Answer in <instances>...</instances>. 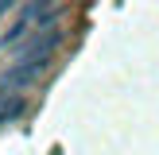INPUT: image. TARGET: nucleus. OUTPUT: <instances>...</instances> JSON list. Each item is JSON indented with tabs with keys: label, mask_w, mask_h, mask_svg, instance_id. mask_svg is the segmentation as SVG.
I'll return each mask as SVG.
<instances>
[{
	"label": "nucleus",
	"mask_w": 159,
	"mask_h": 155,
	"mask_svg": "<svg viewBox=\"0 0 159 155\" xmlns=\"http://www.w3.org/2000/svg\"><path fill=\"white\" fill-rule=\"evenodd\" d=\"M51 23H54V8L47 4V0H31L23 12H16L12 27L4 31V39H0V43H4V46H20V43H27L39 27H51Z\"/></svg>",
	"instance_id": "obj_1"
},
{
	"label": "nucleus",
	"mask_w": 159,
	"mask_h": 155,
	"mask_svg": "<svg viewBox=\"0 0 159 155\" xmlns=\"http://www.w3.org/2000/svg\"><path fill=\"white\" fill-rule=\"evenodd\" d=\"M62 39H66V31H62L58 23H51V27H39L35 35L27 39V43H20V54H16V62H39V58H54V51L62 46Z\"/></svg>",
	"instance_id": "obj_2"
},
{
	"label": "nucleus",
	"mask_w": 159,
	"mask_h": 155,
	"mask_svg": "<svg viewBox=\"0 0 159 155\" xmlns=\"http://www.w3.org/2000/svg\"><path fill=\"white\" fill-rule=\"evenodd\" d=\"M47 66H51V58H39V62H12V66L4 70V78H0V85H4V89H27L35 78L47 74Z\"/></svg>",
	"instance_id": "obj_3"
},
{
	"label": "nucleus",
	"mask_w": 159,
	"mask_h": 155,
	"mask_svg": "<svg viewBox=\"0 0 159 155\" xmlns=\"http://www.w3.org/2000/svg\"><path fill=\"white\" fill-rule=\"evenodd\" d=\"M23 113H27V97H23V93H16V89H4V85H0V124L20 120Z\"/></svg>",
	"instance_id": "obj_4"
}]
</instances>
